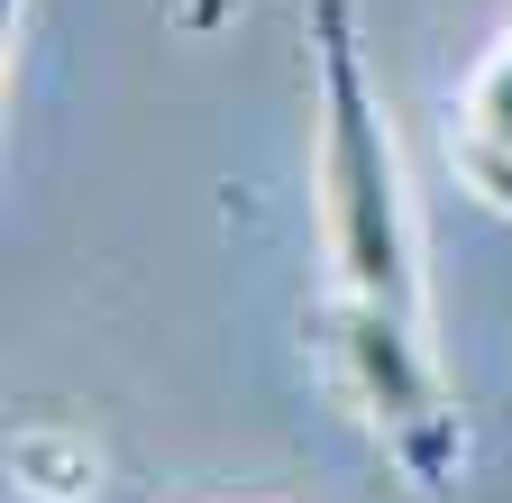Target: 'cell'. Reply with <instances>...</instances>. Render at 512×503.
<instances>
[{
  "label": "cell",
  "mask_w": 512,
  "mask_h": 503,
  "mask_svg": "<svg viewBox=\"0 0 512 503\" xmlns=\"http://www.w3.org/2000/svg\"><path fill=\"white\" fill-rule=\"evenodd\" d=\"M311 202H320V366L357 430L412 494H448L467 467V412L439 366L421 220L384 92L366 74L357 0H311Z\"/></svg>",
  "instance_id": "cell-1"
},
{
  "label": "cell",
  "mask_w": 512,
  "mask_h": 503,
  "mask_svg": "<svg viewBox=\"0 0 512 503\" xmlns=\"http://www.w3.org/2000/svg\"><path fill=\"white\" fill-rule=\"evenodd\" d=\"M448 156H458V183L485 211H512V19L467 74V101L448 119Z\"/></svg>",
  "instance_id": "cell-2"
},
{
  "label": "cell",
  "mask_w": 512,
  "mask_h": 503,
  "mask_svg": "<svg viewBox=\"0 0 512 503\" xmlns=\"http://www.w3.org/2000/svg\"><path fill=\"white\" fill-rule=\"evenodd\" d=\"M10 485L37 494V503H83L101 485V449L83 430H64V421H28L10 439Z\"/></svg>",
  "instance_id": "cell-3"
}]
</instances>
